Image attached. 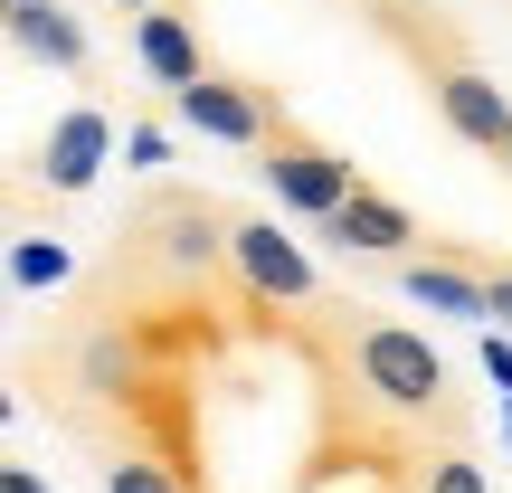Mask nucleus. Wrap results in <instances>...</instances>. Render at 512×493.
I'll list each match as a JSON object with an SVG mask.
<instances>
[{"instance_id": "0eeeda50", "label": "nucleus", "mask_w": 512, "mask_h": 493, "mask_svg": "<svg viewBox=\"0 0 512 493\" xmlns=\"http://www.w3.org/2000/svg\"><path fill=\"white\" fill-rule=\"evenodd\" d=\"M323 238L342 247V256H408V247H418V219H408L399 200H380V190L361 181V190H351V200L323 219Z\"/></svg>"}, {"instance_id": "9b49d317", "label": "nucleus", "mask_w": 512, "mask_h": 493, "mask_svg": "<svg viewBox=\"0 0 512 493\" xmlns=\"http://www.w3.org/2000/svg\"><path fill=\"white\" fill-rule=\"evenodd\" d=\"M0 275L29 285V294H57V285H76V256H67V238H10Z\"/></svg>"}, {"instance_id": "9d476101", "label": "nucleus", "mask_w": 512, "mask_h": 493, "mask_svg": "<svg viewBox=\"0 0 512 493\" xmlns=\"http://www.w3.org/2000/svg\"><path fill=\"white\" fill-rule=\"evenodd\" d=\"M399 294H408V304H427V313H456V323L484 332V275H465V266H427V256H408V266H399Z\"/></svg>"}, {"instance_id": "6e6552de", "label": "nucleus", "mask_w": 512, "mask_h": 493, "mask_svg": "<svg viewBox=\"0 0 512 493\" xmlns=\"http://www.w3.org/2000/svg\"><path fill=\"white\" fill-rule=\"evenodd\" d=\"M437 114H446L475 152H494L503 133H512V95H503L484 67H437Z\"/></svg>"}, {"instance_id": "dca6fc26", "label": "nucleus", "mask_w": 512, "mask_h": 493, "mask_svg": "<svg viewBox=\"0 0 512 493\" xmlns=\"http://www.w3.org/2000/svg\"><path fill=\"white\" fill-rule=\"evenodd\" d=\"M494 313H503V332H512V266L484 275V323H494Z\"/></svg>"}, {"instance_id": "7ed1b4c3", "label": "nucleus", "mask_w": 512, "mask_h": 493, "mask_svg": "<svg viewBox=\"0 0 512 493\" xmlns=\"http://www.w3.org/2000/svg\"><path fill=\"white\" fill-rule=\"evenodd\" d=\"M171 114H181L190 133H209V143H238V152H256L275 124H285L275 86H247V76H219V67H209L200 86H181V95H171Z\"/></svg>"}, {"instance_id": "ddd939ff", "label": "nucleus", "mask_w": 512, "mask_h": 493, "mask_svg": "<svg viewBox=\"0 0 512 493\" xmlns=\"http://www.w3.org/2000/svg\"><path fill=\"white\" fill-rule=\"evenodd\" d=\"M418 493H484V465H465L456 446H446V456H427V475H418Z\"/></svg>"}, {"instance_id": "20e7f679", "label": "nucleus", "mask_w": 512, "mask_h": 493, "mask_svg": "<svg viewBox=\"0 0 512 493\" xmlns=\"http://www.w3.org/2000/svg\"><path fill=\"white\" fill-rule=\"evenodd\" d=\"M219 256L247 275V294H266V304H313L323 294V275H313V256L285 238L275 219H228V238H219Z\"/></svg>"}, {"instance_id": "2eb2a0df", "label": "nucleus", "mask_w": 512, "mask_h": 493, "mask_svg": "<svg viewBox=\"0 0 512 493\" xmlns=\"http://www.w3.org/2000/svg\"><path fill=\"white\" fill-rule=\"evenodd\" d=\"M475 351H484V380H494L503 399H512V332H494V323H484V342H475Z\"/></svg>"}, {"instance_id": "f3484780", "label": "nucleus", "mask_w": 512, "mask_h": 493, "mask_svg": "<svg viewBox=\"0 0 512 493\" xmlns=\"http://www.w3.org/2000/svg\"><path fill=\"white\" fill-rule=\"evenodd\" d=\"M0 493H48V475H38V465H10V456H0Z\"/></svg>"}, {"instance_id": "a211bd4d", "label": "nucleus", "mask_w": 512, "mask_h": 493, "mask_svg": "<svg viewBox=\"0 0 512 493\" xmlns=\"http://www.w3.org/2000/svg\"><path fill=\"white\" fill-rule=\"evenodd\" d=\"M114 10H133V19H143V10H162V0H114Z\"/></svg>"}, {"instance_id": "aec40b11", "label": "nucleus", "mask_w": 512, "mask_h": 493, "mask_svg": "<svg viewBox=\"0 0 512 493\" xmlns=\"http://www.w3.org/2000/svg\"><path fill=\"white\" fill-rule=\"evenodd\" d=\"M494 152H503V171H512V133H503V143H494Z\"/></svg>"}, {"instance_id": "39448f33", "label": "nucleus", "mask_w": 512, "mask_h": 493, "mask_svg": "<svg viewBox=\"0 0 512 493\" xmlns=\"http://www.w3.org/2000/svg\"><path fill=\"white\" fill-rule=\"evenodd\" d=\"M114 162V114L105 105H67L48 124V143H38V162H29V181L48 190V200H76V190H95V171Z\"/></svg>"}, {"instance_id": "f03ea898", "label": "nucleus", "mask_w": 512, "mask_h": 493, "mask_svg": "<svg viewBox=\"0 0 512 493\" xmlns=\"http://www.w3.org/2000/svg\"><path fill=\"white\" fill-rule=\"evenodd\" d=\"M256 171H266L275 209H294V219H313V228H323L332 209L361 190V171H351L342 152H332V143H313V133H294V124H275L266 143H256Z\"/></svg>"}, {"instance_id": "6ab92c4d", "label": "nucleus", "mask_w": 512, "mask_h": 493, "mask_svg": "<svg viewBox=\"0 0 512 493\" xmlns=\"http://www.w3.org/2000/svg\"><path fill=\"white\" fill-rule=\"evenodd\" d=\"M10 408H19V399H10V389H0V427H10Z\"/></svg>"}, {"instance_id": "412c9836", "label": "nucleus", "mask_w": 512, "mask_h": 493, "mask_svg": "<svg viewBox=\"0 0 512 493\" xmlns=\"http://www.w3.org/2000/svg\"><path fill=\"white\" fill-rule=\"evenodd\" d=\"M503 437H512V399H503Z\"/></svg>"}, {"instance_id": "f8f14e48", "label": "nucleus", "mask_w": 512, "mask_h": 493, "mask_svg": "<svg viewBox=\"0 0 512 493\" xmlns=\"http://www.w3.org/2000/svg\"><path fill=\"white\" fill-rule=\"evenodd\" d=\"M105 493H181V484H171V465H152V456H105Z\"/></svg>"}, {"instance_id": "1a4fd4ad", "label": "nucleus", "mask_w": 512, "mask_h": 493, "mask_svg": "<svg viewBox=\"0 0 512 493\" xmlns=\"http://www.w3.org/2000/svg\"><path fill=\"white\" fill-rule=\"evenodd\" d=\"M133 57H143V76L162 95H181V86H200V76H209L200 29H190L181 10H143V19H133Z\"/></svg>"}, {"instance_id": "4468645a", "label": "nucleus", "mask_w": 512, "mask_h": 493, "mask_svg": "<svg viewBox=\"0 0 512 493\" xmlns=\"http://www.w3.org/2000/svg\"><path fill=\"white\" fill-rule=\"evenodd\" d=\"M124 162H133V171H162V162H171L162 124H133V133H124Z\"/></svg>"}, {"instance_id": "423d86ee", "label": "nucleus", "mask_w": 512, "mask_h": 493, "mask_svg": "<svg viewBox=\"0 0 512 493\" xmlns=\"http://www.w3.org/2000/svg\"><path fill=\"white\" fill-rule=\"evenodd\" d=\"M0 38H10L19 57H38V67H86V19L67 10V0H0Z\"/></svg>"}, {"instance_id": "f257e3e1", "label": "nucleus", "mask_w": 512, "mask_h": 493, "mask_svg": "<svg viewBox=\"0 0 512 493\" xmlns=\"http://www.w3.org/2000/svg\"><path fill=\"white\" fill-rule=\"evenodd\" d=\"M351 370L380 408L399 418H437L446 408V361L427 351V332H399V323H351Z\"/></svg>"}]
</instances>
